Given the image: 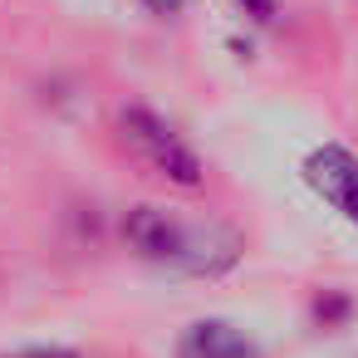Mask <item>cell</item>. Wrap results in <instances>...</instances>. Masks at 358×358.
Listing matches in <instances>:
<instances>
[{
	"instance_id": "cell-1",
	"label": "cell",
	"mask_w": 358,
	"mask_h": 358,
	"mask_svg": "<svg viewBox=\"0 0 358 358\" xmlns=\"http://www.w3.org/2000/svg\"><path fill=\"white\" fill-rule=\"evenodd\" d=\"M123 241L157 265L187 270V275H221L241 260V236L231 226H187L182 216L162 211V206H133L123 216Z\"/></svg>"
},
{
	"instance_id": "cell-2",
	"label": "cell",
	"mask_w": 358,
	"mask_h": 358,
	"mask_svg": "<svg viewBox=\"0 0 358 358\" xmlns=\"http://www.w3.org/2000/svg\"><path fill=\"white\" fill-rule=\"evenodd\" d=\"M118 128H123V143L157 172V177H167V182H177V187H201V157L177 138V128L167 123V118H157L152 108H123L118 113Z\"/></svg>"
},
{
	"instance_id": "cell-3",
	"label": "cell",
	"mask_w": 358,
	"mask_h": 358,
	"mask_svg": "<svg viewBox=\"0 0 358 358\" xmlns=\"http://www.w3.org/2000/svg\"><path fill=\"white\" fill-rule=\"evenodd\" d=\"M304 182L334 206L343 211L353 226H358V157L338 143H324L304 157Z\"/></svg>"
},
{
	"instance_id": "cell-4",
	"label": "cell",
	"mask_w": 358,
	"mask_h": 358,
	"mask_svg": "<svg viewBox=\"0 0 358 358\" xmlns=\"http://www.w3.org/2000/svg\"><path fill=\"white\" fill-rule=\"evenodd\" d=\"M177 358H260V348L226 319H196L182 329Z\"/></svg>"
},
{
	"instance_id": "cell-5",
	"label": "cell",
	"mask_w": 358,
	"mask_h": 358,
	"mask_svg": "<svg viewBox=\"0 0 358 358\" xmlns=\"http://www.w3.org/2000/svg\"><path fill=\"white\" fill-rule=\"evenodd\" d=\"M6 358H79V353L59 348V343H40V348H20V353H6Z\"/></svg>"
},
{
	"instance_id": "cell-6",
	"label": "cell",
	"mask_w": 358,
	"mask_h": 358,
	"mask_svg": "<svg viewBox=\"0 0 358 358\" xmlns=\"http://www.w3.org/2000/svg\"><path fill=\"white\" fill-rule=\"evenodd\" d=\"M241 6H245V15H250V20H260V25H265V20H275V6H280V0H241Z\"/></svg>"
},
{
	"instance_id": "cell-7",
	"label": "cell",
	"mask_w": 358,
	"mask_h": 358,
	"mask_svg": "<svg viewBox=\"0 0 358 358\" xmlns=\"http://www.w3.org/2000/svg\"><path fill=\"white\" fill-rule=\"evenodd\" d=\"M143 6H148L152 15H177V10L187 6V0H143Z\"/></svg>"
}]
</instances>
